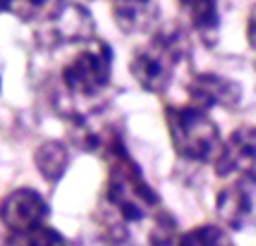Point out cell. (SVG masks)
<instances>
[{"mask_svg": "<svg viewBox=\"0 0 256 246\" xmlns=\"http://www.w3.org/2000/svg\"><path fill=\"white\" fill-rule=\"evenodd\" d=\"M103 156L108 163V179H106V201L124 223H139L160 208V196L146 182L139 163L130 156L124 141L118 134L106 139Z\"/></svg>", "mask_w": 256, "mask_h": 246, "instance_id": "1", "label": "cell"}, {"mask_svg": "<svg viewBox=\"0 0 256 246\" xmlns=\"http://www.w3.org/2000/svg\"><path fill=\"white\" fill-rule=\"evenodd\" d=\"M166 124L175 153L192 163H213L223 144L220 127L211 112L196 105H168Z\"/></svg>", "mask_w": 256, "mask_h": 246, "instance_id": "2", "label": "cell"}, {"mask_svg": "<svg viewBox=\"0 0 256 246\" xmlns=\"http://www.w3.org/2000/svg\"><path fill=\"white\" fill-rule=\"evenodd\" d=\"M187 53V41L180 31H163L142 48H136L130 62L134 81L148 93H166L172 84L175 69Z\"/></svg>", "mask_w": 256, "mask_h": 246, "instance_id": "3", "label": "cell"}, {"mask_svg": "<svg viewBox=\"0 0 256 246\" xmlns=\"http://www.w3.org/2000/svg\"><path fill=\"white\" fill-rule=\"evenodd\" d=\"M112 50L103 41H91L62 67V84L77 98H96L110 86Z\"/></svg>", "mask_w": 256, "mask_h": 246, "instance_id": "4", "label": "cell"}, {"mask_svg": "<svg viewBox=\"0 0 256 246\" xmlns=\"http://www.w3.org/2000/svg\"><path fill=\"white\" fill-rule=\"evenodd\" d=\"M254 203H256V182L254 172L237 175L234 182L220 189L216 196V211L228 227L246 230L254 223Z\"/></svg>", "mask_w": 256, "mask_h": 246, "instance_id": "5", "label": "cell"}, {"mask_svg": "<svg viewBox=\"0 0 256 246\" xmlns=\"http://www.w3.org/2000/svg\"><path fill=\"white\" fill-rule=\"evenodd\" d=\"M50 215V206L44 194L32 187L12 189L0 201V220L10 232H24L29 227L44 225Z\"/></svg>", "mask_w": 256, "mask_h": 246, "instance_id": "6", "label": "cell"}, {"mask_svg": "<svg viewBox=\"0 0 256 246\" xmlns=\"http://www.w3.org/2000/svg\"><path fill=\"white\" fill-rule=\"evenodd\" d=\"M48 29L53 34L56 43H82V41H94L96 24L91 12L79 5V2H67L60 0L53 12L46 17Z\"/></svg>", "mask_w": 256, "mask_h": 246, "instance_id": "7", "label": "cell"}, {"mask_svg": "<svg viewBox=\"0 0 256 246\" xmlns=\"http://www.w3.org/2000/svg\"><path fill=\"white\" fill-rule=\"evenodd\" d=\"M192 105L211 110V108H237L242 103V86L228 77L201 72L190 81L187 86Z\"/></svg>", "mask_w": 256, "mask_h": 246, "instance_id": "8", "label": "cell"}, {"mask_svg": "<svg viewBox=\"0 0 256 246\" xmlns=\"http://www.w3.org/2000/svg\"><path fill=\"white\" fill-rule=\"evenodd\" d=\"M254 160H256L254 127H240V129H234L228 141L220 144L218 153L213 158V165H216V175L218 177H230V175L254 172Z\"/></svg>", "mask_w": 256, "mask_h": 246, "instance_id": "9", "label": "cell"}, {"mask_svg": "<svg viewBox=\"0 0 256 246\" xmlns=\"http://www.w3.org/2000/svg\"><path fill=\"white\" fill-rule=\"evenodd\" d=\"M110 10L118 29L130 36L151 31L160 14L156 0H112Z\"/></svg>", "mask_w": 256, "mask_h": 246, "instance_id": "10", "label": "cell"}, {"mask_svg": "<svg viewBox=\"0 0 256 246\" xmlns=\"http://www.w3.org/2000/svg\"><path fill=\"white\" fill-rule=\"evenodd\" d=\"M180 10L190 19L192 29L204 38H213L220 29V0H178Z\"/></svg>", "mask_w": 256, "mask_h": 246, "instance_id": "11", "label": "cell"}, {"mask_svg": "<svg viewBox=\"0 0 256 246\" xmlns=\"http://www.w3.org/2000/svg\"><path fill=\"white\" fill-rule=\"evenodd\" d=\"M34 163L41 172V177L56 184L65 177L67 168H70V151L62 141H46L36 148Z\"/></svg>", "mask_w": 256, "mask_h": 246, "instance_id": "12", "label": "cell"}, {"mask_svg": "<svg viewBox=\"0 0 256 246\" xmlns=\"http://www.w3.org/2000/svg\"><path fill=\"white\" fill-rule=\"evenodd\" d=\"M175 246H234V242L232 237L228 235L225 227L206 223V225L187 230L184 235H180Z\"/></svg>", "mask_w": 256, "mask_h": 246, "instance_id": "13", "label": "cell"}, {"mask_svg": "<svg viewBox=\"0 0 256 246\" xmlns=\"http://www.w3.org/2000/svg\"><path fill=\"white\" fill-rule=\"evenodd\" d=\"M10 246H70L65 235H60L50 225H36L24 232H10Z\"/></svg>", "mask_w": 256, "mask_h": 246, "instance_id": "14", "label": "cell"}, {"mask_svg": "<svg viewBox=\"0 0 256 246\" xmlns=\"http://www.w3.org/2000/svg\"><path fill=\"white\" fill-rule=\"evenodd\" d=\"M175 232H178L175 218L160 206L154 213V227L148 232V242H151V246H170L175 242Z\"/></svg>", "mask_w": 256, "mask_h": 246, "instance_id": "15", "label": "cell"}, {"mask_svg": "<svg viewBox=\"0 0 256 246\" xmlns=\"http://www.w3.org/2000/svg\"><path fill=\"white\" fill-rule=\"evenodd\" d=\"M12 5V0H0V12H8Z\"/></svg>", "mask_w": 256, "mask_h": 246, "instance_id": "16", "label": "cell"}]
</instances>
